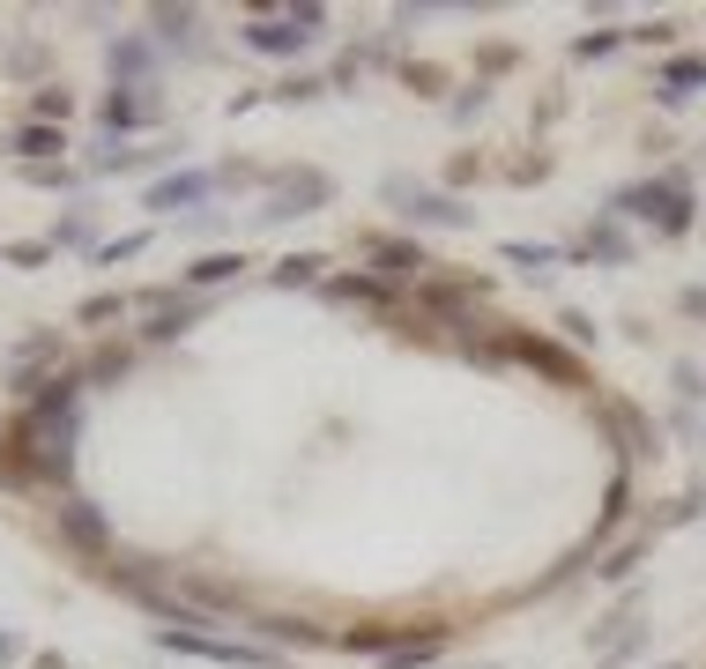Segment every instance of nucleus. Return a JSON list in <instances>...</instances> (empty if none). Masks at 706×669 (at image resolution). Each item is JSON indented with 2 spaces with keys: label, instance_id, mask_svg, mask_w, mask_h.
I'll return each instance as SVG.
<instances>
[{
  "label": "nucleus",
  "instance_id": "nucleus-1",
  "mask_svg": "<svg viewBox=\"0 0 706 669\" xmlns=\"http://www.w3.org/2000/svg\"><path fill=\"white\" fill-rule=\"evenodd\" d=\"M706 83V60H677L669 68V97H684V89H699Z\"/></svg>",
  "mask_w": 706,
  "mask_h": 669
}]
</instances>
